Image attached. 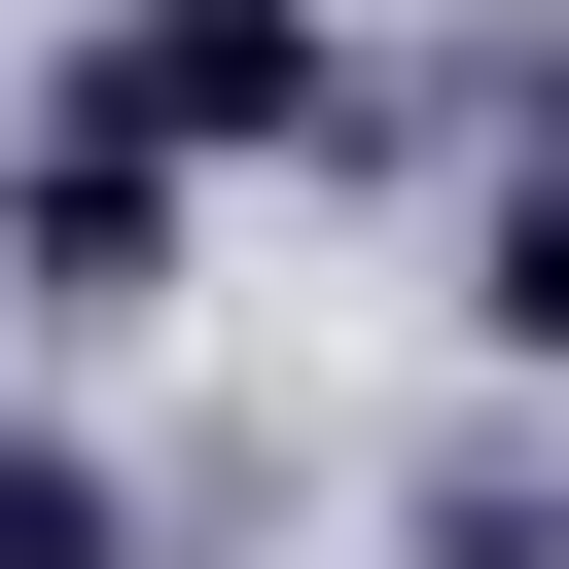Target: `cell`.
I'll return each mask as SVG.
<instances>
[{
    "label": "cell",
    "instance_id": "1",
    "mask_svg": "<svg viewBox=\"0 0 569 569\" xmlns=\"http://www.w3.org/2000/svg\"><path fill=\"white\" fill-rule=\"evenodd\" d=\"M462 320H498V356H569V142L498 178V249H462Z\"/></svg>",
    "mask_w": 569,
    "mask_h": 569
},
{
    "label": "cell",
    "instance_id": "2",
    "mask_svg": "<svg viewBox=\"0 0 569 569\" xmlns=\"http://www.w3.org/2000/svg\"><path fill=\"white\" fill-rule=\"evenodd\" d=\"M0 569H142V533H107V462H71V427H0Z\"/></svg>",
    "mask_w": 569,
    "mask_h": 569
},
{
    "label": "cell",
    "instance_id": "3",
    "mask_svg": "<svg viewBox=\"0 0 569 569\" xmlns=\"http://www.w3.org/2000/svg\"><path fill=\"white\" fill-rule=\"evenodd\" d=\"M427 569H569V498H533V462H462V498H427Z\"/></svg>",
    "mask_w": 569,
    "mask_h": 569
}]
</instances>
